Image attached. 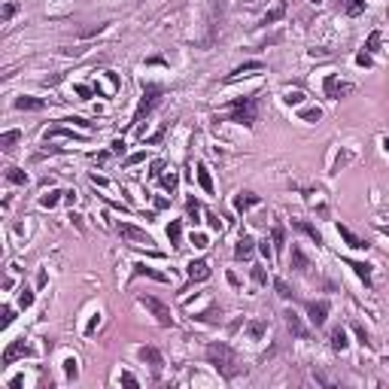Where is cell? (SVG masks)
<instances>
[{
    "instance_id": "1",
    "label": "cell",
    "mask_w": 389,
    "mask_h": 389,
    "mask_svg": "<svg viewBox=\"0 0 389 389\" xmlns=\"http://www.w3.org/2000/svg\"><path fill=\"white\" fill-rule=\"evenodd\" d=\"M207 362L225 377V380H234V377H240L246 368L240 365V359H237V353L228 347V344H222V341H213V344H207Z\"/></svg>"
},
{
    "instance_id": "2",
    "label": "cell",
    "mask_w": 389,
    "mask_h": 389,
    "mask_svg": "<svg viewBox=\"0 0 389 389\" xmlns=\"http://www.w3.org/2000/svg\"><path fill=\"white\" fill-rule=\"evenodd\" d=\"M231 122H237V125H243V128H253L256 125V119H259V94H250V97H237V100H231V107H228V113H225Z\"/></svg>"
},
{
    "instance_id": "3",
    "label": "cell",
    "mask_w": 389,
    "mask_h": 389,
    "mask_svg": "<svg viewBox=\"0 0 389 389\" xmlns=\"http://www.w3.org/2000/svg\"><path fill=\"white\" fill-rule=\"evenodd\" d=\"M161 94H164V88H161L158 82H143V100H140V107H137V113H134V122H143V116H149V113L158 107Z\"/></svg>"
},
{
    "instance_id": "4",
    "label": "cell",
    "mask_w": 389,
    "mask_h": 389,
    "mask_svg": "<svg viewBox=\"0 0 389 389\" xmlns=\"http://www.w3.org/2000/svg\"><path fill=\"white\" fill-rule=\"evenodd\" d=\"M137 301H140V304H143V307H146L152 316H155V323H158V326H164V329H170V326H173L170 307H167L164 301H158V298H152V295H140Z\"/></svg>"
},
{
    "instance_id": "5",
    "label": "cell",
    "mask_w": 389,
    "mask_h": 389,
    "mask_svg": "<svg viewBox=\"0 0 389 389\" xmlns=\"http://www.w3.org/2000/svg\"><path fill=\"white\" fill-rule=\"evenodd\" d=\"M116 231H119V237H125L131 246H152V243H155L143 228H137V225H131V222H119Z\"/></svg>"
},
{
    "instance_id": "6",
    "label": "cell",
    "mask_w": 389,
    "mask_h": 389,
    "mask_svg": "<svg viewBox=\"0 0 389 389\" xmlns=\"http://www.w3.org/2000/svg\"><path fill=\"white\" fill-rule=\"evenodd\" d=\"M323 91H326V97H332V100H341V97L353 94V91H356V85H353V82H344V79H338V76H326V82H323Z\"/></svg>"
},
{
    "instance_id": "7",
    "label": "cell",
    "mask_w": 389,
    "mask_h": 389,
    "mask_svg": "<svg viewBox=\"0 0 389 389\" xmlns=\"http://www.w3.org/2000/svg\"><path fill=\"white\" fill-rule=\"evenodd\" d=\"M283 320H286V329H289L295 338H301V341H310V338H313V332L301 323V316H298L295 310H286V313H283Z\"/></svg>"
},
{
    "instance_id": "8",
    "label": "cell",
    "mask_w": 389,
    "mask_h": 389,
    "mask_svg": "<svg viewBox=\"0 0 389 389\" xmlns=\"http://www.w3.org/2000/svg\"><path fill=\"white\" fill-rule=\"evenodd\" d=\"M307 316H310V323L320 329V326H326V316H329V301L323 298V301H307Z\"/></svg>"
},
{
    "instance_id": "9",
    "label": "cell",
    "mask_w": 389,
    "mask_h": 389,
    "mask_svg": "<svg viewBox=\"0 0 389 389\" xmlns=\"http://www.w3.org/2000/svg\"><path fill=\"white\" fill-rule=\"evenodd\" d=\"M189 283H204V280H210V265L204 262V259H198V262H189Z\"/></svg>"
},
{
    "instance_id": "10",
    "label": "cell",
    "mask_w": 389,
    "mask_h": 389,
    "mask_svg": "<svg viewBox=\"0 0 389 389\" xmlns=\"http://www.w3.org/2000/svg\"><path fill=\"white\" fill-rule=\"evenodd\" d=\"M21 356H30V347H27L24 341H12V344L3 350V365H12V362L21 359Z\"/></svg>"
},
{
    "instance_id": "11",
    "label": "cell",
    "mask_w": 389,
    "mask_h": 389,
    "mask_svg": "<svg viewBox=\"0 0 389 389\" xmlns=\"http://www.w3.org/2000/svg\"><path fill=\"white\" fill-rule=\"evenodd\" d=\"M289 262H292V268H295L298 274H307V271H310V259L304 256V250H301L298 243H292V253H289Z\"/></svg>"
},
{
    "instance_id": "12",
    "label": "cell",
    "mask_w": 389,
    "mask_h": 389,
    "mask_svg": "<svg viewBox=\"0 0 389 389\" xmlns=\"http://www.w3.org/2000/svg\"><path fill=\"white\" fill-rule=\"evenodd\" d=\"M329 344H332L335 353H344V350L350 347V341H347V329H344V326H335L332 335H329Z\"/></svg>"
},
{
    "instance_id": "13",
    "label": "cell",
    "mask_w": 389,
    "mask_h": 389,
    "mask_svg": "<svg viewBox=\"0 0 389 389\" xmlns=\"http://www.w3.org/2000/svg\"><path fill=\"white\" fill-rule=\"evenodd\" d=\"M292 228H295V231H301V234H307L313 243H323V234H320V231H316V225H310L307 219H292Z\"/></svg>"
},
{
    "instance_id": "14",
    "label": "cell",
    "mask_w": 389,
    "mask_h": 389,
    "mask_svg": "<svg viewBox=\"0 0 389 389\" xmlns=\"http://www.w3.org/2000/svg\"><path fill=\"white\" fill-rule=\"evenodd\" d=\"M253 250H256V240H253L250 234H243V237L237 240V250H234V259H240V262H246V259H253Z\"/></svg>"
},
{
    "instance_id": "15",
    "label": "cell",
    "mask_w": 389,
    "mask_h": 389,
    "mask_svg": "<svg viewBox=\"0 0 389 389\" xmlns=\"http://www.w3.org/2000/svg\"><path fill=\"white\" fill-rule=\"evenodd\" d=\"M347 262V268H353V274L365 283V286H371V265L368 262H353V259H344Z\"/></svg>"
},
{
    "instance_id": "16",
    "label": "cell",
    "mask_w": 389,
    "mask_h": 389,
    "mask_svg": "<svg viewBox=\"0 0 389 389\" xmlns=\"http://www.w3.org/2000/svg\"><path fill=\"white\" fill-rule=\"evenodd\" d=\"M15 110H46V100L43 97L21 94V97H15Z\"/></svg>"
},
{
    "instance_id": "17",
    "label": "cell",
    "mask_w": 389,
    "mask_h": 389,
    "mask_svg": "<svg viewBox=\"0 0 389 389\" xmlns=\"http://www.w3.org/2000/svg\"><path fill=\"white\" fill-rule=\"evenodd\" d=\"M140 359H143L146 365H152L155 371H158V368L164 365V359H161V353H158L155 347H140Z\"/></svg>"
},
{
    "instance_id": "18",
    "label": "cell",
    "mask_w": 389,
    "mask_h": 389,
    "mask_svg": "<svg viewBox=\"0 0 389 389\" xmlns=\"http://www.w3.org/2000/svg\"><path fill=\"white\" fill-rule=\"evenodd\" d=\"M259 201H262V198H259L256 192H240V195L234 198V207H237V210L243 213V210H250V207H256Z\"/></svg>"
},
{
    "instance_id": "19",
    "label": "cell",
    "mask_w": 389,
    "mask_h": 389,
    "mask_svg": "<svg viewBox=\"0 0 389 389\" xmlns=\"http://www.w3.org/2000/svg\"><path fill=\"white\" fill-rule=\"evenodd\" d=\"M256 70H265V64H262V61H246V64H240V67L228 76V82H231V79H240V76H250V73H256Z\"/></svg>"
},
{
    "instance_id": "20",
    "label": "cell",
    "mask_w": 389,
    "mask_h": 389,
    "mask_svg": "<svg viewBox=\"0 0 389 389\" xmlns=\"http://www.w3.org/2000/svg\"><path fill=\"white\" fill-rule=\"evenodd\" d=\"M198 183H201V189L207 192V195H213L216 189H213V176H210V170H207V164L204 161H198Z\"/></svg>"
},
{
    "instance_id": "21",
    "label": "cell",
    "mask_w": 389,
    "mask_h": 389,
    "mask_svg": "<svg viewBox=\"0 0 389 389\" xmlns=\"http://www.w3.org/2000/svg\"><path fill=\"white\" fill-rule=\"evenodd\" d=\"M271 246H274V253H283V246H286V231L280 222H274V228H271Z\"/></svg>"
},
{
    "instance_id": "22",
    "label": "cell",
    "mask_w": 389,
    "mask_h": 389,
    "mask_svg": "<svg viewBox=\"0 0 389 389\" xmlns=\"http://www.w3.org/2000/svg\"><path fill=\"white\" fill-rule=\"evenodd\" d=\"M338 234H341V237L347 240V246H353V250H365V246H368V243H365L362 237H356V234H353L347 225H338Z\"/></svg>"
},
{
    "instance_id": "23",
    "label": "cell",
    "mask_w": 389,
    "mask_h": 389,
    "mask_svg": "<svg viewBox=\"0 0 389 389\" xmlns=\"http://www.w3.org/2000/svg\"><path fill=\"white\" fill-rule=\"evenodd\" d=\"M43 137H46V140H52V137H73V140H85V134H76V131H70V128H61V125L49 128Z\"/></svg>"
},
{
    "instance_id": "24",
    "label": "cell",
    "mask_w": 389,
    "mask_h": 389,
    "mask_svg": "<svg viewBox=\"0 0 389 389\" xmlns=\"http://www.w3.org/2000/svg\"><path fill=\"white\" fill-rule=\"evenodd\" d=\"M18 140H21V131H3V137H0V149H3V152H12Z\"/></svg>"
},
{
    "instance_id": "25",
    "label": "cell",
    "mask_w": 389,
    "mask_h": 389,
    "mask_svg": "<svg viewBox=\"0 0 389 389\" xmlns=\"http://www.w3.org/2000/svg\"><path fill=\"white\" fill-rule=\"evenodd\" d=\"M167 237H170L173 246H183V222H180V219H173V222L167 225Z\"/></svg>"
},
{
    "instance_id": "26",
    "label": "cell",
    "mask_w": 389,
    "mask_h": 389,
    "mask_svg": "<svg viewBox=\"0 0 389 389\" xmlns=\"http://www.w3.org/2000/svg\"><path fill=\"white\" fill-rule=\"evenodd\" d=\"M134 277H152V280H158V283H167V277L164 274H158V271H152V268H146V265H134Z\"/></svg>"
},
{
    "instance_id": "27",
    "label": "cell",
    "mask_w": 389,
    "mask_h": 389,
    "mask_svg": "<svg viewBox=\"0 0 389 389\" xmlns=\"http://www.w3.org/2000/svg\"><path fill=\"white\" fill-rule=\"evenodd\" d=\"M341 6H344L347 15H362L365 12V0H341Z\"/></svg>"
},
{
    "instance_id": "28",
    "label": "cell",
    "mask_w": 389,
    "mask_h": 389,
    "mask_svg": "<svg viewBox=\"0 0 389 389\" xmlns=\"http://www.w3.org/2000/svg\"><path fill=\"white\" fill-rule=\"evenodd\" d=\"M246 332H250V338H256V341H259V338L268 332V326H265L262 320H250V323H246Z\"/></svg>"
},
{
    "instance_id": "29",
    "label": "cell",
    "mask_w": 389,
    "mask_h": 389,
    "mask_svg": "<svg viewBox=\"0 0 389 389\" xmlns=\"http://www.w3.org/2000/svg\"><path fill=\"white\" fill-rule=\"evenodd\" d=\"M6 180L15 183V186H27V173L18 170V167H9V170H6Z\"/></svg>"
},
{
    "instance_id": "30",
    "label": "cell",
    "mask_w": 389,
    "mask_h": 389,
    "mask_svg": "<svg viewBox=\"0 0 389 389\" xmlns=\"http://www.w3.org/2000/svg\"><path fill=\"white\" fill-rule=\"evenodd\" d=\"M283 15H286V3H277V6L265 15V24H274V21H280Z\"/></svg>"
},
{
    "instance_id": "31",
    "label": "cell",
    "mask_w": 389,
    "mask_h": 389,
    "mask_svg": "<svg viewBox=\"0 0 389 389\" xmlns=\"http://www.w3.org/2000/svg\"><path fill=\"white\" fill-rule=\"evenodd\" d=\"M186 213L192 216V222H198V216H201V204H198V198H195V195L186 201Z\"/></svg>"
},
{
    "instance_id": "32",
    "label": "cell",
    "mask_w": 389,
    "mask_h": 389,
    "mask_svg": "<svg viewBox=\"0 0 389 389\" xmlns=\"http://www.w3.org/2000/svg\"><path fill=\"white\" fill-rule=\"evenodd\" d=\"M61 195H64V192H49V195H43V198H40V204H43L46 210H52V207L61 201Z\"/></svg>"
},
{
    "instance_id": "33",
    "label": "cell",
    "mask_w": 389,
    "mask_h": 389,
    "mask_svg": "<svg viewBox=\"0 0 389 389\" xmlns=\"http://www.w3.org/2000/svg\"><path fill=\"white\" fill-rule=\"evenodd\" d=\"M250 277H253V283H256V286H265V283H268V274H265V268H262V265H256Z\"/></svg>"
},
{
    "instance_id": "34",
    "label": "cell",
    "mask_w": 389,
    "mask_h": 389,
    "mask_svg": "<svg viewBox=\"0 0 389 389\" xmlns=\"http://www.w3.org/2000/svg\"><path fill=\"white\" fill-rule=\"evenodd\" d=\"M377 46H380V30H371V37H368V43H365V52L371 55V52H377Z\"/></svg>"
},
{
    "instance_id": "35",
    "label": "cell",
    "mask_w": 389,
    "mask_h": 389,
    "mask_svg": "<svg viewBox=\"0 0 389 389\" xmlns=\"http://www.w3.org/2000/svg\"><path fill=\"white\" fill-rule=\"evenodd\" d=\"M15 12H18V3H12V0H9V3H3V12H0V18H3V21H9Z\"/></svg>"
},
{
    "instance_id": "36",
    "label": "cell",
    "mask_w": 389,
    "mask_h": 389,
    "mask_svg": "<svg viewBox=\"0 0 389 389\" xmlns=\"http://www.w3.org/2000/svg\"><path fill=\"white\" fill-rule=\"evenodd\" d=\"M274 289H277V295H280V298H286V301L292 298V289H289L283 280H274Z\"/></svg>"
},
{
    "instance_id": "37",
    "label": "cell",
    "mask_w": 389,
    "mask_h": 389,
    "mask_svg": "<svg viewBox=\"0 0 389 389\" xmlns=\"http://www.w3.org/2000/svg\"><path fill=\"white\" fill-rule=\"evenodd\" d=\"M33 304V292L30 289H21V295H18V307L24 310V307H30Z\"/></svg>"
},
{
    "instance_id": "38",
    "label": "cell",
    "mask_w": 389,
    "mask_h": 389,
    "mask_svg": "<svg viewBox=\"0 0 389 389\" xmlns=\"http://www.w3.org/2000/svg\"><path fill=\"white\" fill-rule=\"evenodd\" d=\"M283 100H286L289 107H292V103H301V100H304V91H286V97H283Z\"/></svg>"
},
{
    "instance_id": "39",
    "label": "cell",
    "mask_w": 389,
    "mask_h": 389,
    "mask_svg": "<svg viewBox=\"0 0 389 389\" xmlns=\"http://www.w3.org/2000/svg\"><path fill=\"white\" fill-rule=\"evenodd\" d=\"M161 183H164V189H170V192H173V189H176V183H180V176H176V173H164V176H161Z\"/></svg>"
},
{
    "instance_id": "40",
    "label": "cell",
    "mask_w": 389,
    "mask_h": 389,
    "mask_svg": "<svg viewBox=\"0 0 389 389\" xmlns=\"http://www.w3.org/2000/svg\"><path fill=\"white\" fill-rule=\"evenodd\" d=\"M353 332L359 335V344H362V347H371V341H368V335H365V329H362L359 323H353Z\"/></svg>"
},
{
    "instance_id": "41",
    "label": "cell",
    "mask_w": 389,
    "mask_h": 389,
    "mask_svg": "<svg viewBox=\"0 0 389 389\" xmlns=\"http://www.w3.org/2000/svg\"><path fill=\"white\" fill-rule=\"evenodd\" d=\"M64 365H67V377H70V380H76V374H79V368H76V359H67Z\"/></svg>"
},
{
    "instance_id": "42",
    "label": "cell",
    "mask_w": 389,
    "mask_h": 389,
    "mask_svg": "<svg viewBox=\"0 0 389 389\" xmlns=\"http://www.w3.org/2000/svg\"><path fill=\"white\" fill-rule=\"evenodd\" d=\"M107 24H94V27H85V30H79V37H94V33H100Z\"/></svg>"
},
{
    "instance_id": "43",
    "label": "cell",
    "mask_w": 389,
    "mask_h": 389,
    "mask_svg": "<svg viewBox=\"0 0 389 389\" xmlns=\"http://www.w3.org/2000/svg\"><path fill=\"white\" fill-rule=\"evenodd\" d=\"M259 250H262V256H265V259H274V246H271L268 240H262V243H259Z\"/></svg>"
},
{
    "instance_id": "44",
    "label": "cell",
    "mask_w": 389,
    "mask_h": 389,
    "mask_svg": "<svg viewBox=\"0 0 389 389\" xmlns=\"http://www.w3.org/2000/svg\"><path fill=\"white\" fill-rule=\"evenodd\" d=\"M320 116H323L320 110H304V113H301V119H307V122H316Z\"/></svg>"
},
{
    "instance_id": "45",
    "label": "cell",
    "mask_w": 389,
    "mask_h": 389,
    "mask_svg": "<svg viewBox=\"0 0 389 389\" xmlns=\"http://www.w3.org/2000/svg\"><path fill=\"white\" fill-rule=\"evenodd\" d=\"M356 61H359V67H371V64H374V61H371V55H368V52H362V55H359V58H356Z\"/></svg>"
},
{
    "instance_id": "46",
    "label": "cell",
    "mask_w": 389,
    "mask_h": 389,
    "mask_svg": "<svg viewBox=\"0 0 389 389\" xmlns=\"http://www.w3.org/2000/svg\"><path fill=\"white\" fill-rule=\"evenodd\" d=\"M76 94H79L82 100H88V97H91V88H88V85H76Z\"/></svg>"
},
{
    "instance_id": "47",
    "label": "cell",
    "mask_w": 389,
    "mask_h": 389,
    "mask_svg": "<svg viewBox=\"0 0 389 389\" xmlns=\"http://www.w3.org/2000/svg\"><path fill=\"white\" fill-rule=\"evenodd\" d=\"M67 122H73V125H79V128L91 131V122H85V119H79V116H73V119H67Z\"/></svg>"
},
{
    "instance_id": "48",
    "label": "cell",
    "mask_w": 389,
    "mask_h": 389,
    "mask_svg": "<svg viewBox=\"0 0 389 389\" xmlns=\"http://www.w3.org/2000/svg\"><path fill=\"white\" fill-rule=\"evenodd\" d=\"M207 219H210V228H213V231H222V222H219V216H216V213H210Z\"/></svg>"
},
{
    "instance_id": "49",
    "label": "cell",
    "mask_w": 389,
    "mask_h": 389,
    "mask_svg": "<svg viewBox=\"0 0 389 389\" xmlns=\"http://www.w3.org/2000/svg\"><path fill=\"white\" fill-rule=\"evenodd\" d=\"M161 167H164L161 161H152V170H149V176H152V180H155V176H161Z\"/></svg>"
},
{
    "instance_id": "50",
    "label": "cell",
    "mask_w": 389,
    "mask_h": 389,
    "mask_svg": "<svg viewBox=\"0 0 389 389\" xmlns=\"http://www.w3.org/2000/svg\"><path fill=\"white\" fill-rule=\"evenodd\" d=\"M192 243H195V246H201V250H204V246H207V237H204V234H192Z\"/></svg>"
},
{
    "instance_id": "51",
    "label": "cell",
    "mask_w": 389,
    "mask_h": 389,
    "mask_svg": "<svg viewBox=\"0 0 389 389\" xmlns=\"http://www.w3.org/2000/svg\"><path fill=\"white\" fill-rule=\"evenodd\" d=\"M119 380H122V383H125V386H137V377H134V374H122V377H119Z\"/></svg>"
},
{
    "instance_id": "52",
    "label": "cell",
    "mask_w": 389,
    "mask_h": 389,
    "mask_svg": "<svg viewBox=\"0 0 389 389\" xmlns=\"http://www.w3.org/2000/svg\"><path fill=\"white\" fill-rule=\"evenodd\" d=\"M110 149H113V152H125V140H113Z\"/></svg>"
},
{
    "instance_id": "53",
    "label": "cell",
    "mask_w": 389,
    "mask_h": 389,
    "mask_svg": "<svg viewBox=\"0 0 389 389\" xmlns=\"http://www.w3.org/2000/svg\"><path fill=\"white\" fill-rule=\"evenodd\" d=\"M12 320H15V316H12V310H9V307H6V310H3V326H9V323H12Z\"/></svg>"
},
{
    "instance_id": "54",
    "label": "cell",
    "mask_w": 389,
    "mask_h": 389,
    "mask_svg": "<svg viewBox=\"0 0 389 389\" xmlns=\"http://www.w3.org/2000/svg\"><path fill=\"white\" fill-rule=\"evenodd\" d=\"M137 161H143V152H134V155L128 158V164H137Z\"/></svg>"
},
{
    "instance_id": "55",
    "label": "cell",
    "mask_w": 389,
    "mask_h": 389,
    "mask_svg": "<svg viewBox=\"0 0 389 389\" xmlns=\"http://www.w3.org/2000/svg\"><path fill=\"white\" fill-rule=\"evenodd\" d=\"M167 204H170V201H167V198H155V207H158V210H164V207H167Z\"/></svg>"
},
{
    "instance_id": "56",
    "label": "cell",
    "mask_w": 389,
    "mask_h": 389,
    "mask_svg": "<svg viewBox=\"0 0 389 389\" xmlns=\"http://www.w3.org/2000/svg\"><path fill=\"white\" fill-rule=\"evenodd\" d=\"M310 3H320V0H310Z\"/></svg>"
},
{
    "instance_id": "57",
    "label": "cell",
    "mask_w": 389,
    "mask_h": 389,
    "mask_svg": "<svg viewBox=\"0 0 389 389\" xmlns=\"http://www.w3.org/2000/svg\"><path fill=\"white\" fill-rule=\"evenodd\" d=\"M380 231H389V228H380Z\"/></svg>"
},
{
    "instance_id": "58",
    "label": "cell",
    "mask_w": 389,
    "mask_h": 389,
    "mask_svg": "<svg viewBox=\"0 0 389 389\" xmlns=\"http://www.w3.org/2000/svg\"><path fill=\"white\" fill-rule=\"evenodd\" d=\"M386 149H389V140H386Z\"/></svg>"
}]
</instances>
